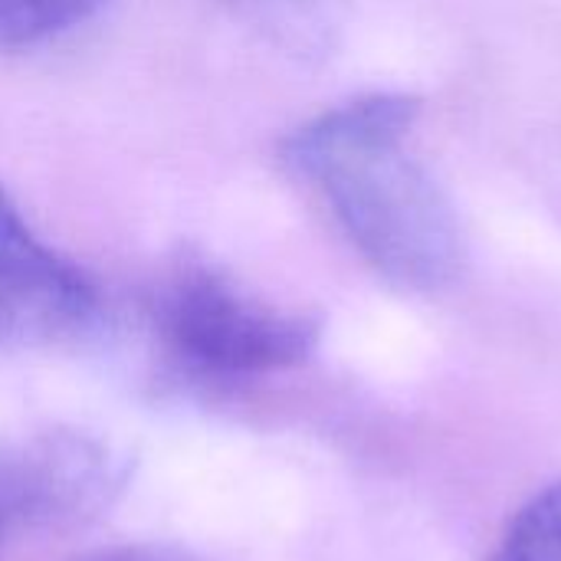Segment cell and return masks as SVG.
Wrapping results in <instances>:
<instances>
[{"instance_id": "obj_2", "label": "cell", "mask_w": 561, "mask_h": 561, "mask_svg": "<svg viewBox=\"0 0 561 561\" xmlns=\"http://www.w3.org/2000/svg\"><path fill=\"white\" fill-rule=\"evenodd\" d=\"M141 322L158 375L197 398H233L302 365L319 345L312 316L256 296L194 253L151 279Z\"/></svg>"}, {"instance_id": "obj_4", "label": "cell", "mask_w": 561, "mask_h": 561, "mask_svg": "<svg viewBox=\"0 0 561 561\" xmlns=\"http://www.w3.org/2000/svg\"><path fill=\"white\" fill-rule=\"evenodd\" d=\"M125 477V460L85 434L56 431L0 447V500L13 529L79 526L122 493Z\"/></svg>"}, {"instance_id": "obj_6", "label": "cell", "mask_w": 561, "mask_h": 561, "mask_svg": "<svg viewBox=\"0 0 561 561\" xmlns=\"http://www.w3.org/2000/svg\"><path fill=\"white\" fill-rule=\"evenodd\" d=\"M108 0H0V53L49 46L92 23Z\"/></svg>"}, {"instance_id": "obj_1", "label": "cell", "mask_w": 561, "mask_h": 561, "mask_svg": "<svg viewBox=\"0 0 561 561\" xmlns=\"http://www.w3.org/2000/svg\"><path fill=\"white\" fill-rule=\"evenodd\" d=\"M417 118L408 92L342 102L286 135L283 164L381 279L431 296L457 283L467 253L447 194L411 151Z\"/></svg>"}, {"instance_id": "obj_5", "label": "cell", "mask_w": 561, "mask_h": 561, "mask_svg": "<svg viewBox=\"0 0 561 561\" xmlns=\"http://www.w3.org/2000/svg\"><path fill=\"white\" fill-rule=\"evenodd\" d=\"M237 23L296 62H325L342 43L339 0H217Z\"/></svg>"}, {"instance_id": "obj_8", "label": "cell", "mask_w": 561, "mask_h": 561, "mask_svg": "<svg viewBox=\"0 0 561 561\" xmlns=\"http://www.w3.org/2000/svg\"><path fill=\"white\" fill-rule=\"evenodd\" d=\"M72 561H204L194 552H184L178 546H158V542H131V546H105L92 549Z\"/></svg>"}, {"instance_id": "obj_7", "label": "cell", "mask_w": 561, "mask_h": 561, "mask_svg": "<svg viewBox=\"0 0 561 561\" xmlns=\"http://www.w3.org/2000/svg\"><path fill=\"white\" fill-rule=\"evenodd\" d=\"M486 561H561V483L536 493Z\"/></svg>"}, {"instance_id": "obj_9", "label": "cell", "mask_w": 561, "mask_h": 561, "mask_svg": "<svg viewBox=\"0 0 561 561\" xmlns=\"http://www.w3.org/2000/svg\"><path fill=\"white\" fill-rule=\"evenodd\" d=\"M13 529V523H10V516H7V506H3V500H0V549H3V539H7V533Z\"/></svg>"}, {"instance_id": "obj_3", "label": "cell", "mask_w": 561, "mask_h": 561, "mask_svg": "<svg viewBox=\"0 0 561 561\" xmlns=\"http://www.w3.org/2000/svg\"><path fill=\"white\" fill-rule=\"evenodd\" d=\"M99 325L102 296L95 283L39 237L0 187V348H76Z\"/></svg>"}]
</instances>
